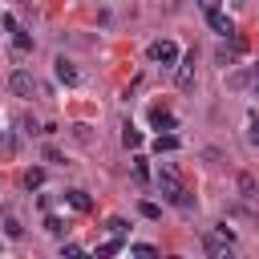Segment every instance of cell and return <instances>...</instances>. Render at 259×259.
<instances>
[{
  "label": "cell",
  "instance_id": "obj_1",
  "mask_svg": "<svg viewBox=\"0 0 259 259\" xmlns=\"http://www.w3.org/2000/svg\"><path fill=\"white\" fill-rule=\"evenodd\" d=\"M158 190H162V198L174 202V206H194L190 194H186V186H182V174H178L174 162H162V166H158Z\"/></svg>",
  "mask_w": 259,
  "mask_h": 259
},
{
  "label": "cell",
  "instance_id": "obj_2",
  "mask_svg": "<svg viewBox=\"0 0 259 259\" xmlns=\"http://www.w3.org/2000/svg\"><path fill=\"white\" fill-rule=\"evenodd\" d=\"M202 247H206V255H214V259H227V255H231V239H227L223 231H219V235L206 231V235H202Z\"/></svg>",
  "mask_w": 259,
  "mask_h": 259
},
{
  "label": "cell",
  "instance_id": "obj_3",
  "mask_svg": "<svg viewBox=\"0 0 259 259\" xmlns=\"http://www.w3.org/2000/svg\"><path fill=\"white\" fill-rule=\"evenodd\" d=\"M150 57H154V61H162V65H178V57H182V53H178V45H174V40H154V45H150Z\"/></svg>",
  "mask_w": 259,
  "mask_h": 259
},
{
  "label": "cell",
  "instance_id": "obj_4",
  "mask_svg": "<svg viewBox=\"0 0 259 259\" xmlns=\"http://www.w3.org/2000/svg\"><path fill=\"white\" fill-rule=\"evenodd\" d=\"M174 81H178V89H190V85H194V49H190L186 57H178V73H174Z\"/></svg>",
  "mask_w": 259,
  "mask_h": 259
},
{
  "label": "cell",
  "instance_id": "obj_5",
  "mask_svg": "<svg viewBox=\"0 0 259 259\" xmlns=\"http://www.w3.org/2000/svg\"><path fill=\"white\" fill-rule=\"evenodd\" d=\"M8 89H12V93H20V97H32V93H36V81H32V73L16 69V73L8 77Z\"/></svg>",
  "mask_w": 259,
  "mask_h": 259
},
{
  "label": "cell",
  "instance_id": "obj_6",
  "mask_svg": "<svg viewBox=\"0 0 259 259\" xmlns=\"http://www.w3.org/2000/svg\"><path fill=\"white\" fill-rule=\"evenodd\" d=\"M206 20H210V28H214L219 36H235V20H231V16H223L219 8H214V12H206Z\"/></svg>",
  "mask_w": 259,
  "mask_h": 259
},
{
  "label": "cell",
  "instance_id": "obj_7",
  "mask_svg": "<svg viewBox=\"0 0 259 259\" xmlns=\"http://www.w3.org/2000/svg\"><path fill=\"white\" fill-rule=\"evenodd\" d=\"M150 125H154L158 134H162V130H178V121H174V113H166L162 105H154V109H150Z\"/></svg>",
  "mask_w": 259,
  "mask_h": 259
},
{
  "label": "cell",
  "instance_id": "obj_8",
  "mask_svg": "<svg viewBox=\"0 0 259 259\" xmlns=\"http://www.w3.org/2000/svg\"><path fill=\"white\" fill-rule=\"evenodd\" d=\"M57 81H65V85H77V81H81L77 65H73V61H65V57H57Z\"/></svg>",
  "mask_w": 259,
  "mask_h": 259
},
{
  "label": "cell",
  "instance_id": "obj_9",
  "mask_svg": "<svg viewBox=\"0 0 259 259\" xmlns=\"http://www.w3.org/2000/svg\"><path fill=\"white\" fill-rule=\"evenodd\" d=\"M65 202H69V206H73V210H81V214H85V210H89V206H93V198H89V194H85V190H69V194H65Z\"/></svg>",
  "mask_w": 259,
  "mask_h": 259
},
{
  "label": "cell",
  "instance_id": "obj_10",
  "mask_svg": "<svg viewBox=\"0 0 259 259\" xmlns=\"http://www.w3.org/2000/svg\"><path fill=\"white\" fill-rule=\"evenodd\" d=\"M12 49H16L20 57H24V53H32V36H28L24 28H16V32H12Z\"/></svg>",
  "mask_w": 259,
  "mask_h": 259
},
{
  "label": "cell",
  "instance_id": "obj_11",
  "mask_svg": "<svg viewBox=\"0 0 259 259\" xmlns=\"http://www.w3.org/2000/svg\"><path fill=\"white\" fill-rule=\"evenodd\" d=\"M154 150H158V154H162V150L170 154V150H178V138H174V134H158V138H154Z\"/></svg>",
  "mask_w": 259,
  "mask_h": 259
},
{
  "label": "cell",
  "instance_id": "obj_12",
  "mask_svg": "<svg viewBox=\"0 0 259 259\" xmlns=\"http://www.w3.org/2000/svg\"><path fill=\"white\" fill-rule=\"evenodd\" d=\"M134 178H138V182H142V186H146V182H150V162H146V158H142V154H138V158H134Z\"/></svg>",
  "mask_w": 259,
  "mask_h": 259
},
{
  "label": "cell",
  "instance_id": "obj_13",
  "mask_svg": "<svg viewBox=\"0 0 259 259\" xmlns=\"http://www.w3.org/2000/svg\"><path fill=\"white\" fill-rule=\"evenodd\" d=\"M121 142H125L130 150H138V146H142V134H138L134 125H125V134H121Z\"/></svg>",
  "mask_w": 259,
  "mask_h": 259
},
{
  "label": "cell",
  "instance_id": "obj_14",
  "mask_svg": "<svg viewBox=\"0 0 259 259\" xmlns=\"http://www.w3.org/2000/svg\"><path fill=\"white\" fill-rule=\"evenodd\" d=\"M121 247H125V243H121V235H117V239H109V243H101V247H97V255H117Z\"/></svg>",
  "mask_w": 259,
  "mask_h": 259
},
{
  "label": "cell",
  "instance_id": "obj_15",
  "mask_svg": "<svg viewBox=\"0 0 259 259\" xmlns=\"http://www.w3.org/2000/svg\"><path fill=\"white\" fill-rule=\"evenodd\" d=\"M40 182H45V170H28V174H24V186H28V190H36Z\"/></svg>",
  "mask_w": 259,
  "mask_h": 259
},
{
  "label": "cell",
  "instance_id": "obj_16",
  "mask_svg": "<svg viewBox=\"0 0 259 259\" xmlns=\"http://www.w3.org/2000/svg\"><path fill=\"white\" fill-rule=\"evenodd\" d=\"M4 231H8V235H12V239H20V231H24V227H20V223H16V219H12V214H4Z\"/></svg>",
  "mask_w": 259,
  "mask_h": 259
},
{
  "label": "cell",
  "instance_id": "obj_17",
  "mask_svg": "<svg viewBox=\"0 0 259 259\" xmlns=\"http://www.w3.org/2000/svg\"><path fill=\"white\" fill-rule=\"evenodd\" d=\"M45 231H49V235H61V231H65V223H61L57 214H49V219H45Z\"/></svg>",
  "mask_w": 259,
  "mask_h": 259
},
{
  "label": "cell",
  "instance_id": "obj_18",
  "mask_svg": "<svg viewBox=\"0 0 259 259\" xmlns=\"http://www.w3.org/2000/svg\"><path fill=\"white\" fill-rule=\"evenodd\" d=\"M105 227H109V235H125V231H130V227H125V219H109Z\"/></svg>",
  "mask_w": 259,
  "mask_h": 259
},
{
  "label": "cell",
  "instance_id": "obj_19",
  "mask_svg": "<svg viewBox=\"0 0 259 259\" xmlns=\"http://www.w3.org/2000/svg\"><path fill=\"white\" fill-rule=\"evenodd\" d=\"M239 190H243V194H255V178L243 174V178H239Z\"/></svg>",
  "mask_w": 259,
  "mask_h": 259
},
{
  "label": "cell",
  "instance_id": "obj_20",
  "mask_svg": "<svg viewBox=\"0 0 259 259\" xmlns=\"http://www.w3.org/2000/svg\"><path fill=\"white\" fill-rule=\"evenodd\" d=\"M130 251H134V255H146V259L158 255V247H150V243H138V247H130Z\"/></svg>",
  "mask_w": 259,
  "mask_h": 259
},
{
  "label": "cell",
  "instance_id": "obj_21",
  "mask_svg": "<svg viewBox=\"0 0 259 259\" xmlns=\"http://www.w3.org/2000/svg\"><path fill=\"white\" fill-rule=\"evenodd\" d=\"M142 214H146V219H158L162 210H158V202H142Z\"/></svg>",
  "mask_w": 259,
  "mask_h": 259
},
{
  "label": "cell",
  "instance_id": "obj_22",
  "mask_svg": "<svg viewBox=\"0 0 259 259\" xmlns=\"http://www.w3.org/2000/svg\"><path fill=\"white\" fill-rule=\"evenodd\" d=\"M251 142L259 146V117H255V113H251Z\"/></svg>",
  "mask_w": 259,
  "mask_h": 259
},
{
  "label": "cell",
  "instance_id": "obj_23",
  "mask_svg": "<svg viewBox=\"0 0 259 259\" xmlns=\"http://www.w3.org/2000/svg\"><path fill=\"white\" fill-rule=\"evenodd\" d=\"M198 8H206V12H214V8H219V0H198Z\"/></svg>",
  "mask_w": 259,
  "mask_h": 259
},
{
  "label": "cell",
  "instance_id": "obj_24",
  "mask_svg": "<svg viewBox=\"0 0 259 259\" xmlns=\"http://www.w3.org/2000/svg\"><path fill=\"white\" fill-rule=\"evenodd\" d=\"M255 93H259V73H255Z\"/></svg>",
  "mask_w": 259,
  "mask_h": 259
}]
</instances>
